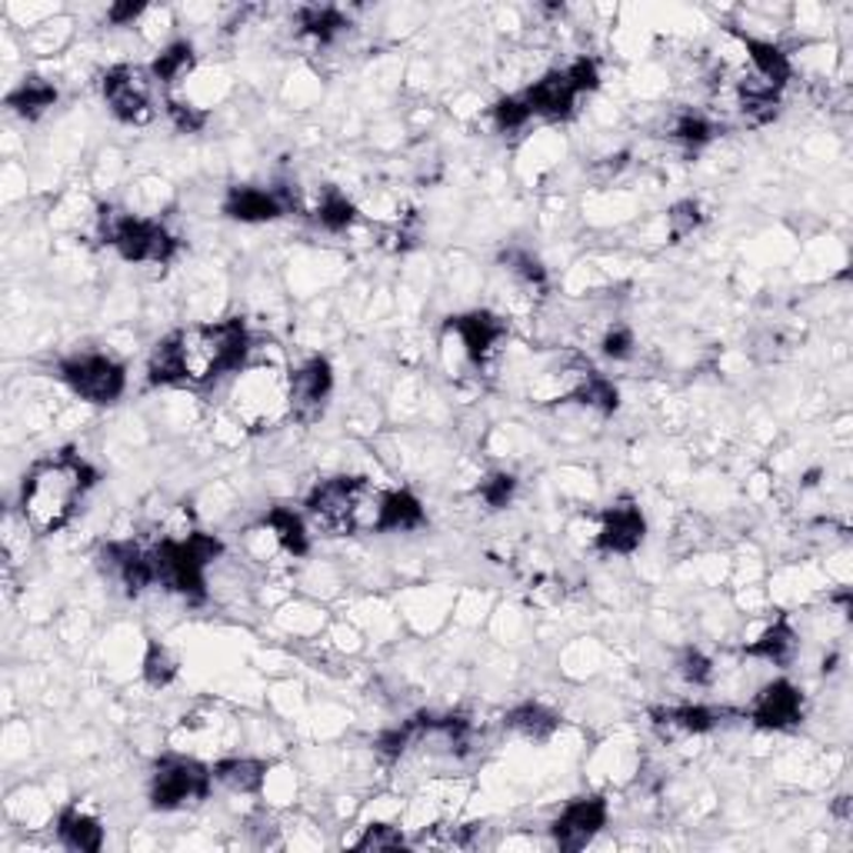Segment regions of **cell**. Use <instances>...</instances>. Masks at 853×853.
Listing matches in <instances>:
<instances>
[{"label": "cell", "mask_w": 853, "mask_h": 853, "mask_svg": "<svg viewBox=\"0 0 853 853\" xmlns=\"http://www.w3.org/2000/svg\"><path fill=\"white\" fill-rule=\"evenodd\" d=\"M250 350V337L240 317L184 327L167 337L150 357V384L204 387L221 374L240 371Z\"/></svg>", "instance_id": "1"}, {"label": "cell", "mask_w": 853, "mask_h": 853, "mask_svg": "<svg viewBox=\"0 0 853 853\" xmlns=\"http://www.w3.org/2000/svg\"><path fill=\"white\" fill-rule=\"evenodd\" d=\"M97 471L74 450L37 464L21 487V514L34 534H58L74 517L84 493L93 487Z\"/></svg>", "instance_id": "2"}, {"label": "cell", "mask_w": 853, "mask_h": 853, "mask_svg": "<svg viewBox=\"0 0 853 853\" xmlns=\"http://www.w3.org/2000/svg\"><path fill=\"white\" fill-rule=\"evenodd\" d=\"M308 511L317 520V527H324L334 537L380 530L384 490H377L364 477H334L308 497Z\"/></svg>", "instance_id": "3"}, {"label": "cell", "mask_w": 853, "mask_h": 853, "mask_svg": "<svg viewBox=\"0 0 853 853\" xmlns=\"http://www.w3.org/2000/svg\"><path fill=\"white\" fill-rule=\"evenodd\" d=\"M221 540L208 534H190L184 540H164L161 547L150 550L154 561V577L190 600H204V567L221 554Z\"/></svg>", "instance_id": "4"}, {"label": "cell", "mask_w": 853, "mask_h": 853, "mask_svg": "<svg viewBox=\"0 0 853 853\" xmlns=\"http://www.w3.org/2000/svg\"><path fill=\"white\" fill-rule=\"evenodd\" d=\"M100 237L111 247H117V254L134 264H167L177 250V240L154 221H140L130 214L117 211H100Z\"/></svg>", "instance_id": "5"}, {"label": "cell", "mask_w": 853, "mask_h": 853, "mask_svg": "<svg viewBox=\"0 0 853 853\" xmlns=\"http://www.w3.org/2000/svg\"><path fill=\"white\" fill-rule=\"evenodd\" d=\"M234 411L254 430L274 424L280 414L290 411V377L264 364L247 367L234 387Z\"/></svg>", "instance_id": "6"}, {"label": "cell", "mask_w": 853, "mask_h": 853, "mask_svg": "<svg viewBox=\"0 0 853 853\" xmlns=\"http://www.w3.org/2000/svg\"><path fill=\"white\" fill-rule=\"evenodd\" d=\"M211 780L214 770H208L204 764L187 757H164L154 770V783H150V804L158 811H174L187 800H204Z\"/></svg>", "instance_id": "7"}, {"label": "cell", "mask_w": 853, "mask_h": 853, "mask_svg": "<svg viewBox=\"0 0 853 853\" xmlns=\"http://www.w3.org/2000/svg\"><path fill=\"white\" fill-rule=\"evenodd\" d=\"M64 380L71 384V390L90 404H114V400L124 393L127 374L117 361L104 357V354H84L74 357L61 367Z\"/></svg>", "instance_id": "8"}, {"label": "cell", "mask_w": 853, "mask_h": 853, "mask_svg": "<svg viewBox=\"0 0 853 853\" xmlns=\"http://www.w3.org/2000/svg\"><path fill=\"white\" fill-rule=\"evenodd\" d=\"M104 97H108L114 117L124 124H147L154 117V111H150V84L143 80V74L137 67L121 64V67L108 71Z\"/></svg>", "instance_id": "9"}, {"label": "cell", "mask_w": 853, "mask_h": 853, "mask_svg": "<svg viewBox=\"0 0 853 853\" xmlns=\"http://www.w3.org/2000/svg\"><path fill=\"white\" fill-rule=\"evenodd\" d=\"M607 824V804L600 796H580L574 804H567V811L554 820V840L561 850L567 853H577L584 850L597 833L600 827Z\"/></svg>", "instance_id": "10"}, {"label": "cell", "mask_w": 853, "mask_h": 853, "mask_svg": "<svg viewBox=\"0 0 853 853\" xmlns=\"http://www.w3.org/2000/svg\"><path fill=\"white\" fill-rule=\"evenodd\" d=\"M750 720L764 730H787L793 724L804 720V697L800 690L787 680H774L770 687H764L750 707Z\"/></svg>", "instance_id": "11"}, {"label": "cell", "mask_w": 853, "mask_h": 853, "mask_svg": "<svg viewBox=\"0 0 853 853\" xmlns=\"http://www.w3.org/2000/svg\"><path fill=\"white\" fill-rule=\"evenodd\" d=\"M330 387H334L330 364L324 357H314L297 374H290V414L300 421H311L314 414H321Z\"/></svg>", "instance_id": "12"}, {"label": "cell", "mask_w": 853, "mask_h": 853, "mask_svg": "<svg viewBox=\"0 0 853 853\" xmlns=\"http://www.w3.org/2000/svg\"><path fill=\"white\" fill-rule=\"evenodd\" d=\"M643 530H647V524H643L640 507L624 500V504H617L604 514V527H600L597 543H600V550H607V554H634L643 540Z\"/></svg>", "instance_id": "13"}, {"label": "cell", "mask_w": 853, "mask_h": 853, "mask_svg": "<svg viewBox=\"0 0 853 853\" xmlns=\"http://www.w3.org/2000/svg\"><path fill=\"white\" fill-rule=\"evenodd\" d=\"M100 557H104V564L111 567V574L127 587V593H140L143 587L150 584H158L154 577V561H150V554H143V550L130 540L124 543H108L104 550H100Z\"/></svg>", "instance_id": "14"}, {"label": "cell", "mask_w": 853, "mask_h": 853, "mask_svg": "<svg viewBox=\"0 0 853 853\" xmlns=\"http://www.w3.org/2000/svg\"><path fill=\"white\" fill-rule=\"evenodd\" d=\"M287 211V200L274 190H261V187H234L227 193L224 214L243 224H261V221H274Z\"/></svg>", "instance_id": "15"}, {"label": "cell", "mask_w": 853, "mask_h": 853, "mask_svg": "<svg viewBox=\"0 0 853 853\" xmlns=\"http://www.w3.org/2000/svg\"><path fill=\"white\" fill-rule=\"evenodd\" d=\"M447 327L457 330V337L464 340V347H467V354H471L474 364L487 361L493 343L504 337V321L487 314V311H474V314H464V317H450Z\"/></svg>", "instance_id": "16"}, {"label": "cell", "mask_w": 853, "mask_h": 853, "mask_svg": "<svg viewBox=\"0 0 853 853\" xmlns=\"http://www.w3.org/2000/svg\"><path fill=\"white\" fill-rule=\"evenodd\" d=\"M524 100L530 104L534 114L561 121V117H570L577 90L570 87V80H567L564 71H554V74H547L543 80H537V84L524 93Z\"/></svg>", "instance_id": "17"}, {"label": "cell", "mask_w": 853, "mask_h": 853, "mask_svg": "<svg viewBox=\"0 0 853 853\" xmlns=\"http://www.w3.org/2000/svg\"><path fill=\"white\" fill-rule=\"evenodd\" d=\"M740 40H743L747 54H750V64H754V74H757L764 84H770V87L780 90V87L790 80V61H787L783 50L774 47V43H767V40L747 37V34H740Z\"/></svg>", "instance_id": "18"}, {"label": "cell", "mask_w": 853, "mask_h": 853, "mask_svg": "<svg viewBox=\"0 0 853 853\" xmlns=\"http://www.w3.org/2000/svg\"><path fill=\"white\" fill-rule=\"evenodd\" d=\"M58 837L67 850H80V853H93L104 843V827H100L90 814L67 807L58 820Z\"/></svg>", "instance_id": "19"}, {"label": "cell", "mask_w": 853, "mask_h": 853, "mask_svg": "<svg viewBox=\"0 0 853 853\" xmlns=\"http://www.w3.org/2000/svg\"><path fill=\"white\" fill-rule=\"evenodd\" d=\"M264 777H267V764L250 757H230L214 764V780H221L234 793H258L264 787Z\"/></svg>", "instance_id": "20"}, {"label": "cell", "mask_w": 853, "mask_h": 853, "mask_svg": "<svg viewBox=\"0 0 853 853\" xmlns=\"http://www.w3.org/2000/svg\"><path fill=\"white\" fill-rule=\"evenodd\" d=\"M793 650H796V634H793V627L780 617L774 627H767V630L761 634V640H754V643L747 647V654H750V657H761V661H767V664L783 667V664H790Z\"/></svg>", "instance_id": "21"}, {"label": "cell", "mask_w": 853, "mask_h": 853, "mask_svg": "<svg viewBox=\"0 0 853 853\" xmlns=\"http://www.w3.org/2000/svg\"><path fill=\"white\" fill-rule=\"evenodd\" d=\"M421 524H424V507L414 493H407V490L384 493L380 530H417Z\"/></svg>", "instance_id": "22"}, {"label": "cell", "mask_w": 853, "mask_h": 853, "mask_svg": "<svg viewBox=\"0 0 853 853\" xmlns=\"http://www.w3.org/2000/svg\"><path fill=\"white\" fill-rule=\"evenodd\" d=\"M54 100H58V90L54 84H47L43 77H27L11 97H8V108L27 121L40 117L47 108H54Z\"/></svg>", "instance_id": "23"}, {"label": "cell", "mask_w": 853, "mask_h": 853, "mask_svg": "<svg viewBox=\"0 0 853 853\" xmlns=\"http://www.w3.org/2000/svg\"><path fill=\"white\" fill-rule=\"evenodd\" d=\"M654 720L667 730H680V733H704L711 727H717L720 714L711 707H667V711H654Z\"/></svg>", "instance_id": "24"}, {"label": "cell", "mask_w": 853, "mask_h": 853, "mask_svg": "<svg viewBox=\"0 0 853 853\" xmlns=\"http://www.w3.org/2000/svg\"><path fill=\"white\" fill-rule=\"evenodd\" d=\"M507 724H511V730H517V733L527 737V740H547L550 733L557 730L561 720H557V714H550V711L540 707V704H524V707L511 711Z\"/></svg>", "instance_id": "25"}, {"label": "cell", "mask_w": 853, "mask_h": 853, "mask_svg": "<svg viewBox=\"0 0 853 853\" xmlns=\"http://www.w3.org/2000/svg\"><path fill=\"white\" fill-rule=\"evenodd\" d=\"M267 527L274 530V537L280 540L284 550H290V554H308V530H304V520H300L293 511L287 507H274L267 514Z\"/></svg>", "instance_id": "26"}, {"label": "cell", "mask_w": 853, "mask_h": 853, "mask_svg": "<svg viewBox=\"0 0 853 853\" xmlns=\"http://www.w3.org/2000/svg\"><path fill=\"white\" fill-rule=\"evenodd\" d=\"M574 400H580V404H587V407H597V411L611 414V411H617V400H620V393H617V387H614L611 380L597 377V374H587V377L577 384V390H574Z\"/></svg>", "instance_id": "27"}, {"label": "cell", "mask_w": 853, "mask_h": 853, "mask_svg": "<svg viewBox=\"0 0 853 853\" xmlns=\"http://www.w3.org/2000/svg\"><path fill=\"white\" fill-rule=\"evenodd\" d=\"M300 27H304V34H311L321 43H327V40H334L347 27V21L334 8H304V11H300Z\"/></svg>", "instance_id": "28"}, {"label": "cell", "mask_w": 853, "mask_h": 853, "mask_svg": "<svg viewBox=\"0 0 853 853\" xmlns=\"http://www.w3.org/2000/svg\"><path fill=\"white\" fill-rule=\"evenodd\" d=\"M193 67V47L190 43H174V47H167L164 54L154 61V77L158 80H164V84H174L177 77H184L187 71Z\"/></svg>", "instance_id": "29"}, {"label": "cell", "mask_w": 853, "mask_h": 853, "mask_svg": "<svg viewBox=\"0 0 853 853\" xmlns=\"http://www.w3.org/2000/svg\"><path fill=\"white\" fill-rule=\"evenodd\" d=\"M143 677H147L150 687H167V683L177 677V661L171 657L167 647H161V643H150V647H147Z\"/></svg>", "instance_id": "30"}, {"label": "cell", "mask_w": 853, "mask_h": 853, "mask_svg": "<svg viewBox=\"0 0 853 853\" xmlns=\"http://www.w3.org/2000/svg\"><path fill=\"white\" fill-rule=\"evenodd\" d=\"M354 204H350V200L343 197V193H337V190H330L324 200H321V211H317V221L327 227V230H334V234H340V230H347L350 224H354Z\"/></svg>", "instance_id": "31"}, {"label": "cell", "mask_w": 853, "mask_h": 853, "mask_svg": "<svg viewBox=\"0 0 853 853\" xmlns=\"http://www.w3.org/2000/svg\"><path fill=\"white\" fill-rule=\"evenodd\" d=\"M530 117H534V111H530V104H527L524 97H507V100H500V104L493 108V124H497L500 130H517V127H524Z\"/></svg>", "instance_id": "32"}, {"label": "cell", "mask_w": 853, "mask_h": 853, "mask_svg": "<svg viewBox=\"0 0 853 853\" xmlns=\"http://www.w3.org/2000/svg\"><path fill=\"white\" fill-rule=\"evenodd\" d=\"M514 487H517V480H514L511 474H493V477H487V480L480 484V500H484L487 507L500 511V507L511 504Z\"/></svg>", "instance_id": "33"}, {"label": "cell", "mask_w": 853, "mask_h": 853, "mask_svg": "<svg viewBox=\"0 0 853 853\" xmlns=\"http://www.w3.org/2000/svg\"><path fill=\"white\" fill-rule=\"evenodd\" d=\"M674 137L690 143V147H700V143H707L714 137V127L700 117V114H683L677 124H674Z\"/></svg>", "instance_id": "34"}, {"label": "cell", "mask_w": 853, "mask_h": 853, "mask_svg": "<svg viewBox=\"0 0 853 853\" xmlns=\"http://www.w3.org/2000/svg\"><path fill=\"white\" fill-rule=\"evenodd\" d=\"M397 846H404V833L387 824L367 827V833L357 840V850H397Z\"/></svg>", "instance_id": "35"}, {"label": "cell", "mask_w": 853, "mask_h": 853, "mask_svg": "<svg viewBox=\"0 0 853 853\" xmlns=\"http://www.w3.org/2000/svg\"><path fill=\"white\" fill-rule=\"evenodd\" d=\"M567 80H570V87L577 90V93H584V90H593L597 84H600V71H597V61H590V58H580V61H574L567 71Z\"/></svg>", "instance_id": "36"}, {"label": "cell", "mask_w": 853, "mask_h": 853, "mask_svg": "<svg viewBox=\"0 0 853 853\" xmlns=\"http://www.w3.org/2000/svg\"><path fill=\"white\" fill-rule=\"evenodd\" d=\"M680 674L690 680V683H711L714 677V667L711 661L700 654V650H687V654L680 657Z\"/></svg>", "instance_id": "37"}, {"label": "cell", "mask_w": 853, "mask_h": 853, "mask_svg": "<svg viewBox=\"0 0 853 853\" xmlns=\"http://www.w3.org/2000/svg\"><path fill=\"white\" fill-rule=\"evenodd\" d=\"M700 208L693 204V200H683V204H677L674 211H670V227H674V237H687V234H693L697 227H700Z\"/></svg>", "instance_id": "38"}, {"label": "cell", "mask_w": 853, "mask_h": 853, "mask_svg": "<svg viewBox=\"0 0 853 853\" xmlns=\"http://www.w3.org/2000/svg\"><path fill=\"white\" fill-rule=\"evenodd\" d=\"M507 264L527 280V284H537V287H543V280H547V274H543V267L530 258V254H507Z\"/></svg>", "instance_id": "39"}, {"label": "cell", "mask_w": 853, "mask_h": 853, "mask_svg": "<svg viewBox=\"0 0 853 853\" xmlns=\"http://www.w3.org/2000/svg\"><path fill=\"white\" fill-rule=\"evenodd\" d=\"M630 347H634V334L627 327H617L604 340V354L614 357V361H624V357H630Z\"/></svg>", "instance_id": "40"}, {"label": "cell", "mask_w": 853, "mask_h": 853, "mask_svg": "<svg viewBox=\"0 0 853 853\" xmlns=\"http://www.w3.org/2000/svg\"><path fill=\"white\" fill-rule=\"evenodd\" d=\"M171 117L177 121L180 130H200V127H204V114H197V111H190L184 104H171Z\"/></svg>", "instance_id": "41"}, {"label": "cell", "mask_w": 853, "mask_h": 853, "mask_svg": "<svg viewBox=\"0 0 853 853\" xmlns=\"http://www.w3.org/2000/svg\"><path fill=\"white\" fill-rule=\"evenodd\" d=\"M140 14H143V4H134V0H130V4H114V8L108 11V17H111L114 24H130V21H137Z\"/></svg>", "instance_id": "42"}]
</instances>
